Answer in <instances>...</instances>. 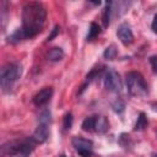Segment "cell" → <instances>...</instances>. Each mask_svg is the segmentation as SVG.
Wrapping results in <instances>:
<instances>
[{
  "instance_id": "1",
  "label": "cell",
  "mask_w": 157,
  "mask_h": 157,
  "mask_svg": "<svg viewBox=\"0 0 157 157\" xmlns=\"http://www.w3.org/2000/svg\"><path fill=\"white\" fill-rule=\"evenodd\" d=\"M47 18V11L40 2H27L22 9V32L25 38H32L42 32Z\"/></svg>"
},
{
  "instance_id": "2",
  "label": "cell",
  "mask_w": 157,
  "mask_h": 157,
  "mask_svg": "<svg viewBox=\"0 0 157 157\" xmlns=\"http://www.w3.org/2000/svg\"><path fill=\"white\" fill-rule=\"evenodd\" d=\"M36 144L32 137L7 141L1 146L0 155L1 157H29Z\"/></svg>"
},
{
  "instance_id": "3",
  "label": "cell",
  "mask_w": 157,
  "mask_h": 157,
  "mask_svg": "<svg viewBox=\"0 0 157 157\" xmlns=\"http://www.w3.org/2000/svg\"><path fill=\"white\" fill-rule=\"evenodd\" d=\"M22 66L18 63H9L0 71V85L4 92H10L16 81L21 77Z\"/></svg>"
},
{
  "instance_id": "4",
  "label": "cell",
  "mask_w": 157,
  "mask_h": 157,
  "mask_svg": "<svg viewBox=\"0 0 157 157\" xmlns=\"http://www.w3.org/2000/svg\"><path fill=\"white\" fill-rule=\"evenodd\" d=\"M126 87L129 93L134 97H144L148 92L144 76L137 71H130L126 74Z\"/></svg>"
},
{
  "instance_id": "5",
  "label": "cell",
  "mask_w": 157,
  "mask_h": 157,
  "mask_svg": "<svg viewBox=\"0 0 157 157\" xmlns=\"http://www.w3.org/2000/svg\"><path fill=\"white\" fill-rule=\"evenodd\" d=\"M104 86L108 91H112V92H115V93H119L121 92L123 90V83H121V80H120V76L119 74L112 69V67H108L105 70V75H104Z\"/></svg>"
},
{
  "instance_id": "6",
  "label": "cell",
  "mask_w": 157,
  "mask_h": 157,
  "mask_svg": "<svg viewBox=\"0 0 157 157\" xmlns=\"http://www.w3.org/2000/svg\"><path fill=\"white\" fill-rule=\"evenodd\" d=\"M117 36H118V38L120 39V42H121L124 45H129V44H131L132 40H134L132 31H131L130 26H129L128 23H125V22L118 26Z\"/></svg>"
},
{
  "instance_id": "7",
  "label": "cell",
  "mask_w": 157,
  "mask_h": 157,
  "mask_svg": "<svg viewBox=\"0 0 157 157\" xmlns=\"http://www.w3.org/2000/svg\"><path fill=\"white\" fill-rule=\"evenodd\" d=\"M52 96H53V88H52V87H45V88L40 90V91L33 97V103H34L36 105H38V107L44 105V104H47V103L50 101Z\"/></svg>"
},
{
  "instance_id": "8",
  "label": "cell",
  "mask_w": 157,
  "mask_h": 157,
  "mask_svg": "<svg viewBox=\"0 0 157 157\" xmlns=\"http://www.w3.org/2000/svg\"><path fill=\"white\" fill-rule=\"evenodd\" d=\"M49 137V128L48 125L45 124H38L37 129L34 130L33 135H32V139L37 142V144H42V142H45Z\"/></svg>"
},
{
  "instance_id": "9",
  "label": "cell",
  "mask_w": 157,
  "mask_h": 157,
  "mask_svg": "<svg viewBox=\"0 0 157 157\" xmlns=\"http://www.w3.org/2000/svg\"><path fill=\"white\" fill-rule=\"evenodd\" d=\"M109 128V123L105 117L94 115V130L98 134H104Z\"/></svg>"
},
{
  "instance_id": "10",
  "label": "cell",
  "mask_w": 157,
  "mask_h": 157,
  "mask_svg": "<svg viewBox=\"0 0 157 157\" xmlns=\"http://www.w3.org/2000/svg\"><path fill=\"white\" fill-rule=\"evenodd\" d=\"M72 145L74 147L76 148V151L78 150H91L92 147V141L88 140V139H85V137H74L72 139Z\"/></svg>"
},
{
  "instance_id": "11",
  "label": "cell",
  "mask_w": 157,
  "mask_h": 157,
  "mask_svg": "<svg viewBox=\"0 0 157 157\" xmlns=\"http://www.w3.org/2000/svg\"><path fill=\"white\" fill-rule=\"evenodd\" d=\"M47 58H48V60H50V61H59V60H61V59L64 58V52H63L61 48L54 47V48H52V49L48 52Z\"/></svg>"
},
{
  "instance_id": "12",
  "label": "cell",
  "mask_w": 157,
  "mask_h": 157,
  "mask_svg": "<svg viewBox=\"0 0 157 157\" xmlns=\"http://www.w3.org/2000/svg\"><path fill=\"white\" fill-rule=\"evenodd\" d=\"M112 1H108L105 4V9L103 11V16H102V21H103V26L107 27L109 25V18H110V12H112Z\"/></svg>"
},
{
  "instance_id": "13",
  "label": "cell",
  "mask_w": 157,
  "mask_h": 157,
  "mask_svg": "<svg viewBox=\"0 0 157 157\" xmlns=\"http://www.w3.org/2000/svg\"><path fill=\"white\" fill-rule=\"evenodd\" d=\"M146 126H147V118H146L145 113H140V115H139V118H137V121H136V124H135L134 130L140 131V130H144Z\"/></svg>"
},
{
  "instance_id": "14",
  "label": "cell",
  "mask_w": 157,
  "mask_h": 157,
  "mask_svg": "<svg viewBox=\"0 0 157 157\" xmlns=\"http://www.w3.org/2000/svg\"><path fill=\"white\" fill-rule=\"evenodd\" d=\"M101 32V28L96 23V22H92L91 26H90V31H88V36H87V40H93Z\"/></svg>"
},
{
  "instance_id": "15",
  "label": "cell",
  "mask_w": 157,
  "mask_h": 157,
  "mask_svg": "<svg viewBox=\"0 0 157 157\" xmlns=\"http://www.w3.org/2000/svg\"><path fill=\"white\" fill-rule=\"evenodd\" d=\"M50 121H52V114H50V112H49L48 109L43 110V112L39 114V117H38V123H39V124L49 125Z\"/></svg>"
},
{
  "instance_id": "16",
  "label": "cell",
  "mask_w": 157,
  "mask_h": 157,
  "mask_svg": "<svg viewBox=\"0 0 157 157\" xmlns=\"http://www.w3.org/2000/svg\"><path fill=\"white\" fill-rule=\"evenodd\" d=\"M23 38H25V34L22 32V28H17L11 36H9V42H11V43H18Z\"/></svg>"
},
{
  "instance_id": "17",
  "label": "cell",
  "mask_w": 157,
  "mask_h": 157,
  "mask_svg": "<svg viewBox=\"0 0 157 157\" xmlns=\"http://www.w3.org/2000/svg\"><path fill=\"white\" fill-rule=\"evenodd\" d=\"M117 54H118V52H117L115 45H109V47L105 48V50L103 53V56L105 59H108V60H113V59H115Z\"/></svg>"
},
{
  "instance_id": "18",
  "label": "cell",
  "mask_w": 157,
  "mask_h": 157,
  "mask_svg": "<svg viewBox=\"0 0 157 157\" xmlns=\"http://www.w3.org/2000/svg\"><path fill=\"white\" fill-rule=\"evenodd\" d=\"M82 129L85 131H92V130H94V117H87L82 121Z\"/></svg>"
},
{
  "instance_id": "19",
  "label": "cell",
  "mask_w": 157,
  "mask_h": 157,
  "mask_svg": "<svg viewBox=\"0 0 157 157\" xmlns=\"http://www.w3.org/2000/svg\"><path fill=\"white\" fill-rule=\"evenodd\" d=\"M119 144L121 145V147L124 148H130L132 146V142L130 140V136L128 134H121L119 137Z\"/></svg>"
},
{
  "instance_id": "20",
  "label": "cell",
  "mask_w": 157,
  "mask_h": 157,
  "mask_svg": "<svg viewBox=\"0 0 157 157\" xmlns=\"http://www.w3.org/2000/svg\"><path fill=\"white\" fill-rule=\"evenodd\" d=\"M112 107H113V110L115 113H123L124 112V108H125V104L124 102L120 99V98H117L113 103H112Z\"/></svg>"
},
{
  "instance_id": "21",
  "label": "cell",
  "mask_w": 157,
  "mask_h": 157,
  "mask_svg": "<svg viewBox=\"0 0 157 157\" xmlns=\"http://www.w3.org/2000/svg\"><path fill=\"white\" fill-rule=\"evenodd\" d=\"M72 125V114L71 113H67L64 118V129L65 130H69Z\"/></svg>"
},
{
  "instance_id": "22",
  "label": "cell",
  "mask_w": 157,
  "mask_h": 157,
  "mask_svg": "<svg viewBox=\"0 0 157 157\" xmlns=\"http://www.w3.org/2000/svg\"><path fill=\"white\" fill-rule=\"evenodd\" d=\"M58 33H59V26H55V27L52 29V33L48 36V38H47V42H49V40H52L53 38H55V37L58 36Z\"/></svg>"
},
{
  "instance_id": "23",
  "label": "cell",
  "mask_w": 157,
  "mask_h": 157,
  "mask_svg": "<svg viewBox=\"0 0 157 157\" xmlns=\"http://www.w3.org/2000/svg\"><path fill=\"white\" fill-rule=\"evenodd\" d=\"M150 64L152 66V70L155 72H157V55H152L150 56Z\"/></svg>"
},
{
  "instance_id": "24",
  "label": "cell",
  "mask_w": 157,
  "mask_h": 157,
  "mask_svg": "<svg viewBox=\"0 0 157 157\" xmlns=\"http://www.w3.org/2000/svg\"><path fill=\"white\" fill-rule=\"evenodd\" d=\"M77 153L81 156V157H92V151L91 150H78Z\"/></svg>"
},
{
  "instance_id": "25",
  "label": "cell",
  "mask_w": 157,
  "mask_h": 157,
  "mask_svg": "<svg viewBox=\"0 0 157 157\" xmlns=\"http://www.w3.org/2000/svg\"><path fill=\"white\" fill-rule=\"evenodd\" d=\"M152 29L155 33H157V15L153 17V21H152Z\"/></svg>"
},
{
  "instance_id": "26",
  "label": "cell",
  "mask_w": 157,
  "mask_h": 157,
  "mask_svg": "<svg viewBox=\"0 0 157 157\" xmlns=\"http://www.w3.org/2000/svg\"><path fill=\"white\" fill-rule=\"evenodd\" d=\"M59 157H66V156H65V155H64V153H61V155H60V156H59Z\"/></svg>"
},
{
  "instance_id": "27",
  "label": "cell",
  "mask_w": 157,
  "mask_h": 157,
  "mask_svg": "<svg viewBox=\"0 0 157 157\" xmlns=\"http://www.w3.org/2000/svg\"><path fill=\"white\" fill-rule=\"evenodd\" d=\"M152 157H157V153H153V155H152Z\"/></svg>"
}]
</instances>
